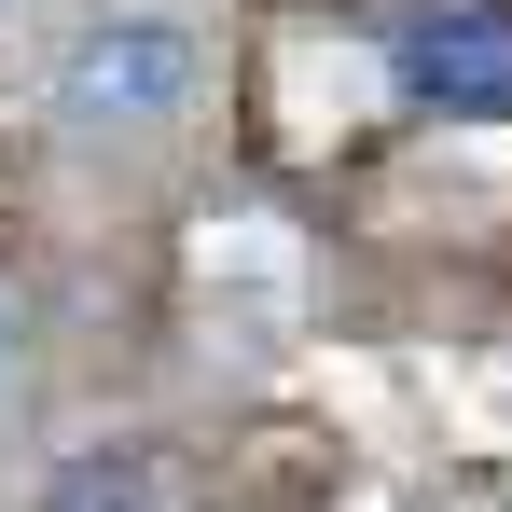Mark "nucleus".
<instances>
[{
  "instance_id": "obj_1",
  "label": "nucleus",
  "mask_w": 512,
  "mask_h": 512,
  "mask_svg": "<svg viewBox=\"0 0 512 512\" xmlns=\"http://www.w3.org/2000/svg\"><path fill=\"white\" fill-rule=\"evenodd\" d=\"M194 97H208V42L180 14H97L56 56V125L70 139H167V125H194Z\"/></svg>"
},
{
  "instance_id": "obj_2",
  "label": "nucleus",
  "mask_w": 512,
  "mask_h": 512,
  "mask_svg": "<svg viewBox=\"0 0 512 512\" xmlns=\"http://www.w3.org/2000/svg\"><path fill=\"white\" fill-rule=\"evenodd\" d=\"M388 84L443 125H512V14L499 0H429L388 28Z\"/></svg>"
},
{
  "instance_id": "obj_3",
  "label": "nucleus",
  "mask_w": 512,
  "mask_h": 512,
  "mask_svg": "<svg viewBox=\"0 0 512 512\" xmlns=\"http://www.w3.org/2000/svg\"><path fill=\"white\" fill-rule=\"evenodd\" d=\"M0 360H14V319H0Z\"/></svg>"
}]
</instances>
